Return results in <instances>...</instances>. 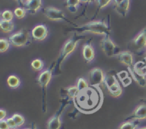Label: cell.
<instances>
[{
  "instance_id": "d6a6232c",
  "label": "cell",
  "mask_w": 146,
  "mask_h": 129,
  "mask_svg": "<svg viewBox=\"0 0 146 129\" xmlns=\"http://www.w3.org/2000/svg\"><path fill=\"white\" fill-rule=\"evenodd\" d=\"M7 123H8L10 129H17L18 127H17V123H15V121L14 120V119H12V117H9L8 119H6Z\"/></svg>"
},
{
  "instance_id": "ac0fdd59",
  "label": "cell",
  "mask_w": 146,
  "mask_h": 129,
  "mask_svg": "<svg viewBox=\"0 0 146 129\" xmlns=\"http://www.w3.org/2000/svg\"><path fill=\"white\" fill-rule=\"evenodd\" d=\"M130 7V0H124L122 3L115 6V10L119 15L125 17L127 15Z\"/></svg>"
},
{
  "instance_id": "f35d334b",
  "label": "cell",
  "mask_w": 146,
  "mask_h": 129,
  "mask_svg": "<svg viewBox=\"0 0 146 129\" xmlns=\"http://www.w3.org/2000/svg\"><path fill=\"white\" fill-rule=\"evenodd\" d=\"M81 2L88 3V2H89V0H81Z\"/></svg>"
},
{
  "instance_id": "e0dca14e",
  "label": "cell",
  "mask_w": 146,
  "mask_h": 129,
  "mask_svg": "<svg viewBox=\"0 0 146 129\" xmlns=\"http://www.w3.org/2000/svg\"><path fill=\"white\" fill-rule=\"evenodd\" d=\"M128 71L131 75V77L135 80V82L141 87L146 86V76H141L138 74L135 73L133 69V67H128Z\"/></svg>"
},
{
  "instance_id": "44dd1931",
  "label": "cell",
  "mask_w": 146,
  "mask_h": 129,
  "mask_svg": "<svg viewBox=\"0 0 146 129\" xmlns=\"http://www.w3.org/2000/svg\"><path fill=\"white\" fill-rule=\"evenodd\" d=\"M7 82L8 86L11 89H17L21 84V80L19 77L16 75H10L7 79Z\"/></svg>"
},
{
  "instance_id": "4fadbf2b",
  "label": "cell",
  "mask_w": 146,
  "mask_h": 129,
  "mask_svg": "<svg viewBox=\"0 0 146 129\" xmlns=\"http://www.w3.org/2000/svg\"><path fill=\"white\" fill-rule=\"evenodd\" d=\"M48 34V28L44 24H38V25L36 26L31 31V35L35 41H44L47 38Z\"/></svg>"
},
{
  "instance_id": "ffe728a7",
  "label": "cell",
  "mask_w": 146,
  "mask_h": 129,
  "mask_svg": "<svg viewBox=\"0 0 146 129\" xmlns=\"http://www.w3.org/2000/svg\"><path fill=\"white\" fill-rule=\"evenodd\" d=\"M117 76L119 78L120 81L122 82L124 86H129L131 84V77H130V75L126 71H121L120 72L117 73Z\"/></svg>"
},
{
  "instance_id": "52a82bcc",
  "label": "cell",
  "mask_w": 146,
  "mask_h": 129,
  "mask_svg": "<svg viewBox=\"0 0 146 129\" xmlns=\"http://www.w3.org/2000/svg\"><path fill=\"white\" fill-rule=\"evenodd\" d=\"M43 11H44V16L51 21H64L72 24L73 25H75L71 23L69 20L67 19L64 11L60 9L56 8L54 7H46L43 9Z\"/></svg>"
},
{
  "instance_id": "836d02e7",
  "label": "cell",
  "mask_w": 146,
  "mask_h": 129,
  "mask_svg": "<svg viewBox=\"0 0 146 129\" xmlns=\"http://www.w3.org/2000/svg\"><path fill=\"white\" fill-rule=\"evenodd\" d=\"M0 129H10L7 120H0Z\"/></svg>"
},
{
  "instance_id": "60d3db41",
  "label": "cell",
  "mask_w": 146,
  "mask_h": 129,
  "mask_svg": "<svg viewBox=\"0 0 146 129\" xmlns=\"http://www.w3.org/2000/svg\"><path fill=\"white\" fill-rule=\"evenodd\" d=\"M31 1V0H23V1H24V4H25V3L28 2V1Z\"/></svg>"
},
{
  "instance_id": "e575fe53",
  "label": "cell",
  "mask_w": 146,
  "mask_h": 129,
  "mask_svg": "<svg viewBox=\"0 0 146 129\" xmlns=\"http://www.w3.org/2000/svg\"><path fill=\"white\" fill-rule=\"evenodd\" d=\"M6 116H7V111L4 109H1L0 110V120H4Z\"/></svg>"
},
{
  "instance_id": "4316f807",
  "label": "cell",
  "mask_w": 146,
  "mask_h": 129,
  "mask_svg": "<svg viewBox=\"0 0 146 129\" xmlns=\"http://www.w3.org/2000/svg\"><path fill=\"white\" fill-rule=\"evenodd\" d=\"M31 65L34 70L41 71L44 68V63L41 59H35L31 62Z\"/></svg>"
},
{
  "instance_id": "d6986e66",
  "label": "cell",
  "mask_w": 146,
  "mask_h": 129,
  "mask_svg": "<svg viewBox=\"0 0 146 129\" xmlns=\"http://www.w3.org/2000/svg\"><path fill=\"white\" fill-rule=\"evenodd\" d=\"M133 69L135 73L141 76H146V64L143 61L135 62L133 67Z\"/></svg>"
},
{
  "instance_id": "9a60e30c",
  "label": "cell",
  "mask_w": 146,
  "mask_h": 129,
  "mask_svg": "<svg viewBox=\"0 0 146 129\" xmlns=\"http://www.w3.org/2000/svg\"><path fill=\"white\" fill-rule=\"evenodd\" d=\"M82 55L86 62H91L95 58V50L91 41L84 44L82 48Z\"/></svg>"
},
{
  "instance_id": "3957f363",
  "label": "cell",
  "mask_w": 146,
  "mask_h": 129,
  "mask_svg": "<svg viewBox=\"0 0 146 129\" xmlns=\"http://www.w3.org/2000/svg\"><path fill=\"white\" fill-rule=\"evenodd\" d=\"M84 38V37L83 35L75 34L74 36H72L64 43V45L60 51L58 58H57L56 62V73H58L61 71V66L63 62H64V60L66 59L68 55H71L75 50L78 42Z\"/></svg>"
},
{
  "instance_id": "ba28073f",
  "label": "cell",
  "mask_w": 146,
  "mask_h": 129,
  "mask_svg": "<svg viewBox=\"0 0 146 129\" xmlns=\"http://www.w3.org/2000/svg\"><path fill=\"white\" fill-rule=\"evenodd\" d=\"M146 120V99H141L140 103L135 107L132 113L126 118L125 120Z\"/></svg>"
},
{
  "instance_id": "2e32d148",
  "label": "cell",
  "mask_w": 146,
  "mask_h": 129,
  "mask_svg": "<svg viewBox=\"0 0 146 129\" xmlns=\"http://www.w3.org/2000/svg\"><path fill=\"white\" fill-rule=\"evenodd\" d=\"M42 5V0H31L24 4V8L31 14H34L38 11Z\"/></svg>"
},
{
  "instance_id": "f546056e",
  "label": "cell",
  "mask_w": 146,
  "mask_h": 129,
  "mask_svg": "<svg viewBox=\"0 0 146 129\" xmlns=\"http://www.w3.org/2000/svg\"><path fill=\"white\" fill-rule=\"evenodd\" d=\"M26 13H27V9L24 7H18L14 10V15L19 19L24 18L26 16Z\"/></svg>"
},
{
  "instance_id": "4dcf8cb0",
  "label": "cell",
  "mask_w": 146,
  "mask_h": 129,
  "mask_svg": "<svg viewBox=\"0 0 146 129\" xmlns=\"http://www.w3.org/2000/svg\"><path fill=\"white\" fill-rule=\"evenodd\" d=\"M1 19L7 21H11L13 19V13L10 10H4V11L1 12Z\"/></svg>"
},
{
  "instance_id": "f1b7e54d",
  "label": "cell",
  "mask_w": 146,
  "mask_h": 129,
  "mask_svg": "<svg viewBox=\"0 0 146 129\" xmlns=\"http://www.w3.org/2000/svg\"><path fill=\"white\" fill-rule=\"evenodd\" d=\"M76 86H77V87H78L79 92L85 90V89H88V88L89 87V86H88V82H87V81L83 77H80L79 79H78V81H77Z\"/></svg>"
},
{
  "instance_id": "d590c367",
  "label": "cell",
  "mask_w": 146,
  "mask_h": 129,
  "mask_svg": "<svg viewBox=\"0 0 146 129\" xmlns=\"http://www.w3.org/2000/svg\"><path fill=\"white\" fill-rule=\"evenodd\" d=\"M123 1H124V0H113L114 4H115V5H118V4H120L121 3H122Z\"/></svg>"
},
{
  "instance_id": "6da1fadb",
  "label": "cell",
  "mask_w": 146,
  "mask_h": 129,
  "mask_svg": "<svg viewBox=\"0 0 146 129\" xmlns=\"http://www.w3.org/2000/svg\"><path fill=\"white\" fill-rule=\"evenodd\" d=\"M95 86H92V90L90 92V87L84 91L78 92L74 98V103L76 107L84 113H91L98 110L102 103L101 94H97L94 91Z\"/></svg>"
},
{
  "instance_id": "ab89813d",
  "label": "cell",
  "mask_w": 146,
  "mask_h": 129,
  "mask_svg": "<svg viewBox=\"0 0 146 129\" xmlns=\"http://www.w3.org/2000/svg\"><path fill=\"white\" fill-rule=\"evenodd\" d=\"M137 129H146V126H143V127H138Z\"/></svg>"
},
{
  "instance_id": "7a4b0ae2",
  "label": "cell",
  "mask_w": 146,
  "mask_h": 129,
  "mask_svg": "<svg viewBox=\"0 0 146 129\" xmlns=\"http://www.w3.org/2000/svg\"><path fill=\"white\" fill-rule=\"evenodd\" d=\"M69 31H76L78 33L89 32L103 35H110L111 27L105 19L99 21H91L81 26L68 29Z\"/></svg>"
},
{
  "instance_id": "1f68e13d",
  "label": "cell",
  "mask_w": 146,
  "mask_h": 129,
  "mask_svg": "<svg viewBox=\"0 0 146 129\" xmlns=\"http://www.w3.org/2000/svg\"><path fill=\"white\" fill-rule=\"evenodd\" d=\"M96 1L97 4H98V9L100 10L107 7L111 3V0H96Z\"/></svg>"
},
{
  "instance_id": "9c48e42d",
  "label": "cell",
  "mask_w": 146,
  "mask_h": 129,
  "mask_svg": "<svg viewBox=\"0 0 146 129\" xmlns=\"http://www.w3.org/2000/svg\"><path fill=\"white\" fill-rule=\"evenodd\" d=\"M106 75L104 70L100 67H94L90 70L88 74V80L91 86L98 87L104 83Z\"/></svg>"
},
{
  "instance_id": "30bf717a",
  "label": "cell",
  "mask_w": 146,
  "mask_h": 129,
  "mask_svg": "<svg viewBox=\"0 0 146 129\" xmlns=\"http://www.w3.org/2000/svg\"><path fill=\"white\" fill-rule=\"evenodd\" d=\"M101 48L103 52L108 57L116 56L117 46L112 39L110 38L109 35H104L101 42Z\"/></svg>"
},
{
  "instance_id": "83f0119b",
  "label": "cell",
  "mask_w": 146,
  "mask_h": 129,
  "mask_svg": "<svg viewBox=\"0 0 146 129\" xmlns=\"http://www.w3.org/2000/svg\"><path fill=\"white\" fill-rule=\"evenodd\" d=\"M10 44L11 43L9 40H7L6 38H1L0 39V52L3 53L8 50L10 47Z\"/></svg>"
},
{
  "instance_id": "8992f818",
  "label": "cell",
  "mask_w": 146,
  "mask_h": 129,
  "mask_svg": "<svg viewBox=\"0 0 146 129\" xmlns=\"http://www.w3.org/2000/svg\"><path fill=\"white\" fill-rule=\"evenodd\" d=\"M10 43L15 47H24L29 43V33L25 29L19 30L9 36Z\"/></svg>"
},
{
  "instance_id": "74e56055",
  "label": "cell",
  "mask_w": 146,
  "mask_h": 129,
  "mask_svg": "<svg viewBox=\"0 0 146 129\" xmlns=\"http://www.w3.org/2000/svg\"><path fill=\"white\" fill-rule=\"evenodd\" d=\"M23 129H37V128L36 126V125L34 124L31 128H23Z\"/></svg>"
},
{
  "instance_id": "5b68a950",
  "label": "cell",
  "mask_w": 146,
  "mask_h": 129,
  "mask_svg": "<svg viewBox=\"0 0 146 129\" xmlns=\"http://www.w3.org/2000/svg\"><path fill=\"white\" fill-rule=\"evenodd\" d=\"M104 84L106 87L109 94L113 97L118 98L122 94V87L114 75H111V74L106 75Z\"/></svg>"
},
{
  "instance_id": "5bb4252c",
  "label": "cell",
  "mask_w": 146,
  "mask_h": 129,
  "mask_svg": "<svg viewBox=\"0 0 146 129\" xmlns=\"http://www.w3.org/2000/svg\"><path fill=\"white\" fill-rule=\"evenodd\" d=\"M118 60L120 62L123 64L124 65L128 67H133V55L131 51H121L116 55Z\"/></svg>"
},
{
  "instance_id": "8d00e7d4",
  "label": "cell",
  "mask_w": 146,
  "mask_h": 129,
  "mask_svg": "<svg viewBox=\"0 0 146 129\" xmlns=\"http://www.w3.org/2000/svg\"><path fill=\"white\" fill-rule=\"evenodd\" d=\"M16 1H17V3H18L19 5H23L24 6V1H23V0H15Z\"/></svg>"
},
{
  "instance_id": "7bdbcfd3",
  "label": "cell",
  "mask_w": 146,
  "mask_h": 129,
  "mask_svg": "<svg viewBox=\"0 0 146 129\" xmlns=\"http://www.w3.org/2000/svg\"><path fill=\"white\" fill-rule=\"evenodd\" d=\"M94 1V0H89V2H93Z\"/></svg>"
},
{
  "instance_id": "484cf974",
  "label": "cell",
  "mask_w": 146,
  "mask_h": 129,
  "mask_svg": "<svg viewBox=\"0 0 146 129\" xmlns=\"http://www.w3.org/2000/svg\"><path fill=\"white\" fill-rule=\"evenodd\" d=\"M11 117L14 119L15 123H17L18 128H19L21 127V126L24 125V122H25V119H24V117L22 115L19 114V113H14V114L11 116Z\"/></svg>"
},
{
  "instance_id": "8fae6325",
  "label": "cell",
  "mask_w": 146,
  "mask_h": 129,
  "mask_svg": "<svg viewBox=\"0 0 146 129\" xmlns=\"http://www.w3.org/2000/svg\"><path fill=\"white\" fill-rule=\"evenodd\" d=\"M67 105V101H64L62 104L60 106L58 111L56 112L55 114L50 118L46 123V129H60L61 127V116L64 109H65Z\"/></svg>"
},
{
  "instance_id": "7402d4cb",
  "label": "cell",
  "mask_w": 146,
  "mask_h": 129,
  "mask_svg": "<svg viewBox=\"0 0 146 129\" xmlns=\"http://www.w3.org/2000/svg\"><path fill=\"white\" fill-rule=\"evenodd\" d=\"M139 122L137 120H125L120 124L118 129H137Z\"/></svg>"
},
{
  "instance_id": "b9f144b4",
  "label": "cell",
  "mask_w": 146,
  "mask_h": 129,
  "mask_svg": "<svg viewBox=\"0 0 146 129\" xmlns=\"http://www.w3.org/2000/svg\"><path fill=\"white\" fill-rule=\"evenodd\" d=\"M145 59L146 60V49H145Z\"/></svg>"
},
{
  "instance_id": "d4e9b609",
  "label": "cell",
  "mask_w": 146,
  "mask_h": 129,
  "mask_svg": "<svg viewBox=\"0 0 146 129\" xmlns=\"http://www.w3.org/2000/svg\"><path fill=\"white\" fill-rule=\"evenodd\" d=\"M79 92L77 86H70L66 88V94L68 99H74Z\"/></svg>"
},
{
  "instance_id": "277c9868",
  "label": "cell",
  "mask_w": 146,
  "mask_h": 129,
  "mask_svg": "<svg viewBox=\"0 0 146 129\" xmlns=\"http://www.w3.org/2000/svg\"><path fill=\"white\" fill-rule=\"evenodd\" d=\"M56 67V62H53L50 67H48L46 69L42 71L38 75L37 78V82L38 85L41 86L42 90L43 96V106L44 109H45V106L46 107V100H47V87L52 78V72Z\"/></svg>"
},
{
  "instance_id": "cb8c5ba5",
  "label": "cell",
  "mask_w": 146,
  "mask_h": 129,
  "mask_svg": "<svg viewBox=\"0 0 146 129\" xmlns=\"http://www.w3.org/2000/svg\"><path fill=\"white\" fill-rule=\"evenodd\" d=\"M80 2H81V0H66V6L71 12L74 13L76 12V11L78 10Z\"/></svg>"
},
{
  "instance_id": "7c38bea8",
  "label": "cell",
  "mask_w": 146,
  "mask_h": 129,
  "mask_svg": "<svg viewBox=\"0 0 146 129\" xmlns=\"http://www.w3.org/2000/svg\"><path fill=\"white\" fill-rule=\"evenodd\" d=\"M131 47L137 52L146 49V27L133 39L131 41Z\"/></svg>"
},
{
  "instance_id": "603a6c76",
  "label": "cell",
  "mask_w": 146,
  "mask_h": 129,
  "mask_svg": "<svg viewBox=\"0 0 146 129\" xmlns=\"http://www.w3.org/2000/svg\"><path fill=\"white\" fill-rule=\"evenodd\" d=\"M0 27L3 32L9 33L14 30V24L12 21H7L1 19L0 21Z\"/></svg>"
}]
</instances>
